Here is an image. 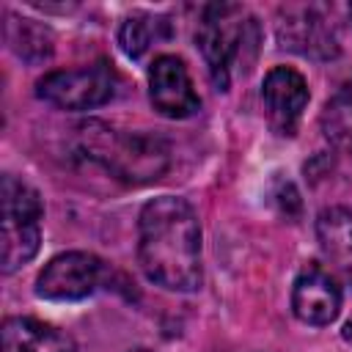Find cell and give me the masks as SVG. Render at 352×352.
<instances>
[{"mask_svg": "<svg viewBox=\"0 0 352 352\" xmlns=\"http://www.w3.org/2000/svg\"><path fill=\"white\" fill-rule=\"evenodd\" d=\"M138 261L146 278L168 292L201 286V226L184 198L160 195L140 209Z\"/></svg>", "mask_w": 352, "mask_h": 352, "instance_id": "6da1fadb", "label": "cell"}, {"mask_svg": "<svg viewBox=\"0 0 352 352\" xmlns=\"http://www.w3.org/2000/svg\"><path fill=\"white\" fill-rule=\"evenodd\" d=\"M195 41L214 88L228 91L234 72L245 74L253 66L261 33H258V22L242 6L212 3L201 14Z\"/></svg>", "mask_w": 352, "mask_h": 352, "instance_id": "7a4b0ae2", "label": "cell"}, {"mask_svg": "<svg viewBox=\"0 0 352 352\" xmlns=\"http://www.w3.org/2000/svg\"><path fill=\"white\" fill-rule=\"evenodd\" d=\"M80 146L94 162L132 184L154 182L168 168V146L160 138L118 132L102 121L80 126Z\"/></svg>", "mask_w": 352, "mask_h": 352, "instance_id": "3957f363", "label": "cell"}, {"mask_svg": "<svg viewBox=\"0 0 352 352\" xmlns=\"http://www.w3.org/2000/svg\"><path fill=\"white\" fill-rule=\"evenodd\" d=\"M3 236H0V256L3 272L11 275L22 264H28L41 245V198L38 192L25 184L22 179L6 173L3 176Z\"/></svg>", "mask_w": 352, "mask_h": 352, "instance_id": "277c9868", "label": "cell"}, {"mask_svg": "<svg viewBox=\"0 0 352 352\" xmlns=\"http://www.w3.org/2000/svg\"><path fill=\"white\" fill-rule=\"evenodd\" d=\"M116 94V72L107 60L91 66L50 72L36 82V96L60 110H91L110 102Z\"/></svg>", "mask_w": 352, "mask_h": 352, "instance_id": "5b68a950", "label": "cell"}, {"mask_svg": "<svg viewBox=\"0 0 352 352\" xmlns=\"http://www.w3.org/2000/svg\"><path fill=\"white\" fill-rule=\"evenodd\" d=\"M104 264L85 250H69L55 258L38 272L36 278V294L44 300H58V302H72V300H85L94 294L102 283Z\"/></svg>", "mask_w": 352, "mask_h": 352, "instance_id": "8992f818", "label": "cell"}, {"mask_svg": "<svg viewBox=\"0 0 352 352\" xmlns=\"http://www.w3.org/2000/svg\"><path fill=\"white\" fill-rule=\"evenodd\" d=\"M278 41L283 50L314 60H330L338 55V38L330 22L308 6H289L278 14Z\"/></svg>", "mask_w": 352, "mask_h": 352, "instance_id": "52a82bcc", "label": "cell"}, {"mask_svg": "<svg viewBox=\"0 0 352 352\" xmlns=\"http://www.w3.org/2000/svg\"><path fill=\"white\" fill-rule=\"evenodd\" d=\"M148 99L165 118H190L201 110L190 72L176 55H160L148 66Z\"/></svg>", "mask_w": 352, "mask_h": 352, "instance_id": "ba28073f", "label": "cell"}, {"mask_svg": "<svg viewBox=\"0 0 352 352\" xmlns=\"http://www.w3.org/2000/svg\"><path fill=\"white\" fill-rule=\"evenodd\" d=\"M308 82L292 66H275L267 72L261 82V99L267 107V118L278 135H294L300 116L308 104Z\"/></svg>", "mask_w": 352, "mask_h": 352, "instance_id": "9c48e42d", "label": "cell"}, {"mask_svg": "<svg viewBox=\"0 0 352 352\" xmlns=\"http://www.w3.org/2000/svg\"><path fill=\"white\" fill-rule=\"evenodd\" d=\"M292 311L300 322L324 327L341 311V286L324 267L305 264L292 286Z\"/></svg>", "mask_w": 352, "mask_h": 352, "instance_id": "30bf717a", "label": "cell"}, {"mask_svg": "<svg viewBox=\"0 0 352 352\" xmlns=\"http://www.w3.org/2000/svg\"><path fill=\"white\" fill-rule=\"evenodd\" d=\"M0 346L3 352H77L72 336L30 316L6 319L0 330Z\"/></svg>", "mask_w": 352, "mask_h": 352, "instance_id": "8fae6325", "label": "cell"}, {"mask_svg": "<svg viewBox=\"0 0 352 352\" xmlns=\"http://www.w3.org/2000/svg\"><path fill=\"white\" fill-rule=\"evenodd\" d=\"M316 236L324 256L352 286V212L344 206H330L316 217Z\"/></svg>", "mask_w": 352, "mask_h": 352, "instance_id": "7c38bea8", "label": "cell"}, {"mask_svg": "<svg viewBox=\"0 0 352 352\" xmlns=\"http://www.w3.org/2000/svg\"><path fill=\"white\" fill-rule=\"evenodd\" d=\"M6 41L28 63H41V60H47L52 55V36H50V30L44 25L33 22V19H19V16L8 14Z\"/></svg>", "mask_w": 352, "mask_h": 352, "instance_id": "4fadbf2b", "label": "cell"}, {"mask_svg": "<svg viewBox=\"0 0 352 352\" xmlns=\"http://www.w3.org/2000/svg\"><path fill=\"white\" fill-rule=\"evenodd\" d=\"M170 33L165 16H148V14H135L126 16L118 28V47L126 58H140L157 38H165Z\"/></svg>", "mask_w": 352, "mask_h": 352, "instance_id": "5bb4252c", "label": "cell"}, {"mask_svg": "<svg viewBox=\"0 0 352 352\" xmlns=\"http://www.w3.org/2000/svg\"><path fill=\"white\" fill-rule=\"evenodd\" d=\"M341 336H344V341H349V344H352V322H346V324H344Z\"/></svg>", "mask_w": 352, "mask_h": 352, "instance_id": "9a60e30c", "label": "cell"}, {"mask_svg": "<svg viewBox=\"0 0 352 352\" xmlns=\"http://www.w3.org/2000/svg\"><path fill=\"white\" fill-rule=\"evenodd\" d=\"M132 352H148V349H132Z\"/></svg>", "mask_w": 352, "mask_h": 352, "instance_id": "2e32d148", "label": "cell"}, {"mask_svg": "<svg viewBox=\"0 0 352 352\" xmlns=\"http://www.w3.org/2000/svg\"><path fill=\"white\" fill-rule=\"evenodd\" d=\"M349 16H352V6H349Z\"/></svg>", "mask_w": 352, "mask_h": 352, "instance_id": "e0dca14e", "label": "cell"}]
</instances>
